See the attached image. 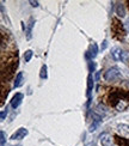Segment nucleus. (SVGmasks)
<instances>
[{"label":"nucleus","instance_id":"nucleus-1","mask_svg":"<svg viewBox=\"0 0 129 146\" xmlns=\"http://www.w3.org/2000/svg\"><path fill=\"white\" fill-rule=\"evenodd\" d=\"M108 102H109V104L114 108H118L120 107L118 104L122 102H126L128 104L129 103V91L117 90V89L110 90V94L108 96Z\"/></svg>","mask_w":129,"mask_h":146},{"label":"nucleus","instance_id":"nucleus-2","mask_svg":"<svg viewBox=\"0 0 129 146\" xmlns=\"http://www.w3.org/2000/svg\"><path fill=\"white\" fill-rule=\"evenodd\" d=\"M111 56L114 58V60H116V61H122L124 64L129 62V53L124 52L123 49H121V48H118V47L112 48Z\"/></svg>","mask_w":129,"mask_h":146},{"label":"nucleus","instance_id":"nucleus-3","mask_svg":"<svg viewBox=\"0 0 129 146\" xmlns=\"http://www.w3.org/2000/svg\"><path fill=\"white\" fill-rule=\"evenodd\" d=\"M112 25H111V31L114 33V36L115 37H117L118 40L121 38H124V36H126V31H124V27H122L121 25V22L118 19H116V18H114L112 19Z\"/></svg>","mask_w":129,"mask_h":146},{"label":"nucleus","instance_id":"nucleus-4","mask_svg":"<svg viewBox=\"0 0 129 146\" xmlns=\"http://www.w3.org/2000/svg\"><path fill=\"white\" fill-rule=\"evenodd\" d=\"M104 79L107 82H115L121 79V72L117 67H111L104 73Z\"/></svg>","mask_w":129,"mask_h":146},{"label":"nucleus","instance_id":"nucleus-5","mask_svg":"<svg viewBox=\"0 0 129 146\" xmlns=\"http://www.w3.org/2000/svg\"><path fill=\"white\" fill-rule=\"evenodd\" d=\"M107 115V107L104 104H98L93 110V117L95 119H103Z\"/></svg>","mask_w":129,"mask_h":146},{"label":"nucleus","instance_id":"nucleus-6","mask_svg":"<svg viewBox=\"0 0 129 146\" xmlns=\"http://www.w3.org/2000/svg\"><path fill=\"white\" fill-rule=\"evenodd\" d=\"M86 58H87L90 61H92L97 55H98V46H97V43H95V42H92V44L90 46V49L86 52Z\"/></svg>","mask_w":129,"mask_h":146},{"label":"nucleus","instance_id":"nucleus-7","mask_svg":"<svg viewBox=\"0 0 129 146\" xmlns=\"http://www.w3.org/2000/svg\"><path fill=\"white\" fill-rule=\"evenodd\" d=\"M28 135V129L26 128H19V129H17L13 134L11 135V140H22L23 138H25Z\"/></svg>","mask_w":129,"mask_h":146},{"label":"nucleus","instance_id":"nucleus-8","mask_svg":"<svg viewBox=\"0 0 129 146\" xmlns=\"http://www.w3.org/2000/svg\"><path fill=\"white\" fill-rule=\"evenodd\" d=\"M93 85H95V79L92 77V74H89L87 77V92H86V96H87V107L90 106L91 103V94H92V90H93Z\"/></svg>","mask_w":129,"mask_h":146},{"label":"nucleus","instance_id":"nucleus-9","mask_svg":"<svg viewBox=\"0 0 129 146\" xmlns=\"http://www.w3.org/2000/svg\"><path fill=\"white\" fill-rule=\"evenodd\" d=\"M23 98H24V95L21 94V92H17L13 97H12V100H11V107L13 108V109H17L18 107L21 106Z\"/></svg>","mask_w":129,"mask_h":146},{"label":"nucleus","instance_id":"nucleus-10","mask_svg":"<svg viewBox=\"0 0 129 146\" xmlns=\"http://www.w3.org/2000/svg\"><path fill=\"white\" fill-rule=\"evenodd\" d=\"M99 140H101L102 146H112V139L109 133H103V134H101Z\"/></svg>","mask_w":129,"mask_h":146},{"label":"nucleus","instance_id":"nucleus-11","mask_svg":"<svg viewBox=\"0 0 129 146\" xmlns=\"http://www.w3.org/2000/svg\"><path fill=\"white\" fill-rule=\"evenodd\" d=\"M35 25V19L31 17L29 19V23H28V28H26V38L30 40L31 38V36H32V28Z\"/></svg>","mask_w":129,"mask_h":146},{"label":"nucleus","instance_id":"nucleus-12","mask_svg":"<svg viewBox=\"0 0 129 146\" xmlns=\"http://www.w3.org/2000/svg\"><path fill=\"white\" fill-rule=\"evenodd\" d=\"M23 85V72H18V74L16 76V79H15V83H13V88L17 89V88H21Z\"/></svg>","mask_w":129,"mask_h":146},{"label":"nucleus","instance_id":"nucleus-13","mask_svg":"<svg viewBox=\"0 0 129 146\" xmlns=\"http://www.w3.org/2000/svg\"><path fill=\"white\" fill-rule=\"evenodd\" d=\"M115 140L118 144V146H129V139L122 138L120 135H115Z\"/></svg>","mask_w":129,"mask_h":146},{"label":"nucleus","instance_id":"nucleus-14","mask_svg":"<svg viewBox=\"0 0 129 146\" xmlns=\"http://www.w3.org/2000/svg\"><path fill=\"white\" fill-rule=\"evenodd\" d=\"M117 131L123 135L129 137V126L128 125H118L117 126Z\"/></svg>","mask_w":129,"mask_h":146},{"label":"nucleus","instance_id":"nucleus-15","mask_svg":"<svg viewBox=\"0 0 129 146\" xmlns=\"http://www.w3.org/2000/svg\"><path fill=\"white\" fill-rule=\"evenodd\" d=\"M116 15H117L118 17H124L126 16V11H124V6L122 5V4H120V5H117V9H116Z\"/></svg>","mask_w":129,"mask_h":146},{"label":"nucleus","instance_id":"nucleus-16","mask_svg":"<svg viewBox=\"0 0 129 146\" xmlns=\"http://www.w3.org/2000/svg\"><path fill=\"white\" fill-rule=\"evenodd\" d=\"M101 122H102V119H95V120H93V122H92V125L90 126V132L96 131V129H97V127L101 125Z\"/></svg>","mask_w":129,"mask_h":146},{"label":"nucleus","instance_id":"nucleus-17","mask_svg":"<svg viewBox=\"0 0 129 146\" xmlns=\"http://www.w3.org/2000/svg\"><path fill=\"white\" fill-rule=\"evenodd\" d=\"M31 58H32V50L31 49H29L24 53V61L25 62H29L30 60H31Z\"/></svg>","mask_w":129,"mask_h":146},{"label":"nucleus","instance_id":"nucleus-18","mask_svg":"<svg viewBox=\"0 0 129 146\" xmlns=\"http://www.w3.org/2000/svg\"><path fill=\"white\" fill-rule=\"evenodd\" d=\"M40 77L41 79H47V66L46 65H43L42 66V68H41V72H40Z\"/></svg>","mask_w":129,"mask_h":146},{"label":"nucleus","instance_id":"nucleus-19","mask_svg":"<svg viewBox=\"0 0 129 146\" xmlns=\"http://www.w3.org/2000/svg\"><path fill=\"white\" fill-rule=\"evenodd\" d=\"M89 70H90V74H92V73L95 72V70H96V62L90 61L89 62Z\"/></svg>","mask_w":129,"mask_h":146},{"label":"nucleus","instance_id":"nucleus-20","mask_svg":"<svg viewBox=\"0 0 129 146\" xmlns=\"http://www.w3.org/2000/svg\"><path fill=\"white\" fill-rule=\"evenodd\" d=\"M0 138H1V146H5V143H6V134H5L4 131L0 132Z\"/></svg>","mask_w":129,"mask_h":146},{"label":"nucleus","instance_id":"nucleus-21","mask_svg":"<svg viewBox=\"0 0 129 146\" xmlns=\"http://www.w3.org/2000/svg\"><path fill=\"white\" fill-rule=\"evenodd\" d=\"M6 116H7V107H6V109H4V110L1 111V115H0V119H1V121H4L6 119Z\"/></svg>","mask_w":129,"mask_h":146},{"label":"nucleus","instance_id":"nucleus-22","mask_svg":"<svg viewBox=\"0 0 129 146\" xmlns=\"http://www.w3.org/2000/svg\"><path fill=\"white\" fill-rule=\"evenodd\" d=\"M107 46H108V41H107V40H104V41H103V44H102V47H101V49L104 50V49L107 48Z\"/></svg>","mask_w":129,"mask_h":146},{"label":"nucleus","instance_id":"nucleus-23","mask_svg":"<svg viewBox=\"0 0 129 146\" xmlns=\"http://www.w3.org/2000/svg\"><path fill=\"white\" fill-rule=\"evenodd\" d=\"M124 28H126V30L129 33V18H127V21H126V23H124Z\"/></svg>","mask_w":129,"mask_h":146},{"label":"nucleus","instance_id":"nucleus-24","mask_svg":"<svg viewBox=\"0 0 129 146\" xmlns=\"http://www.w3.org/2000/svg\"><path fill=\"white\" fill-rule=\"evenodd\" d=\"M30 4H31L34 7H38V1H30Z\"/></svg>","mask_w":129,"mask_h":146},{"label":"nucleus","instance_id":"nucleus-25","mask_svg":"<svg viewBox=\"0 0 129 146\" xmlns=\"http://www.w3.org/2000/svg\"><path fill=\"white\" fill-rule=\"evenodd\" d=\"M99 76H101V73L97 72V74H96V80H99Z\"/></svg>","mask_w":129,"mask_h":146},{"label":"nucleus","instance_id":"nucleus-26","mask_svg":"<svg viewBox=\"0 0 129 146\" xmlns=\"http://www.w3.org/2000/svg\"><path fill=\"white\" fill-rule=\"evenodd\" d=\"M16 146H22V145H21V144H18V145H16Z\"/></svg>","mask_w":129,"mask_h":146},{"label":"nucleus","instance_id":"nucleus-27","mask_svg":"<svg viewBox=\"0 0 129 146\" xmlns=\"http://www.w3.org/2000/svg\"><path fill=\"white\" fill-rule=\"evenodd\" d=\"M128 7H129V1H128Z\"/></svg>","mask_w":129,"mask_h":146}]
</instances>
